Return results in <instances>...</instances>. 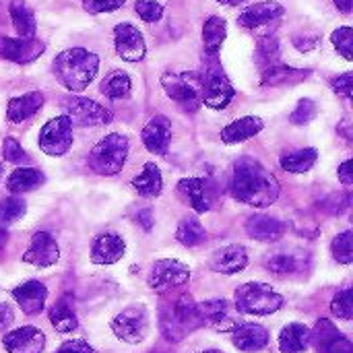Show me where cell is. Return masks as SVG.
<instances>
[{
  "label": "cell",
  "instance_id": "10",
  "mask_svg": "<svg viewBox=\"0 0 353 353\" xmlns=\"http://www.w3.org/2000/svg\"><path fill=\"white\" fill-rule=\"evenodd\" d=\"M39 149L46 155L60 157L72 147V124L66 116H56L48 120L39 130Z\"/></svg>",
  "mask_w": 353,
  "mask_h": 353
},
{
  "label": "cell",
  "instance_id": "56",
  "mask_svg": "<svg viewBox=\"0 0 353 353\" xmlns=\"http://www.w3.org/2000/svg\"><path fill=\"white\" fill-rule=\"evenodd\" d=\"M2 170H4V168H2V163H0V176H2Z\"/></svg>",
  "mask_w": 353,
  "mask_h": 353
},
{
  "label": "cell",
  "instance_id": "39",
  "mask_svg": "<svg viewBox=\"0 0 353 353\" xmlns=\"http://www.w3.org/2000/svg\"><path fill=\"white\" fill-rule=\"evenodd\" d=\"M302 259H298L296 254L292 252H281V254H273L269 261H267V269L275 275H294L302 269Z\"/></svg>",
  "mask_w": 353,
  "mask_h": 353
},
{
  "label": "cell",
  "instance_id": "51",
  "mask_svg": "<svg viewBox=\"0 0 353 353\" xmlns=\"http://www.w3.org/2000/svg\"><path fill=\"white\" fill-rule=\"evenodd\" d=\"M339 180L345 184V186H350L353 184V161L352 159H347V161H343L341 165H339Z\"/></svg>",
  "mask_w": 353,
  "mask_h": 353
},
{
  "label": "cell",
  "instance_id": "43",
  "mask_svg": "<svg viewBox=\"0 0 353 353\" xmlns=\"http://www.w3.org/2000/svg\"><path fill=\"white\" fill-rule=\"evenodd\" d=\"M333 46L337 48V52L345 58V60H353V29L352 27H339L333 31L331 35Z\"/></svg>",
  "mask_w": 353,
  "mask_h": 353
},
{
  "label": "cell",
  "instance_id": "18",
  "mask_svg": "<svg viewBox=\"0 0 353 353\" xmlns=\"http://www.w3.org/2000/svg\"><path fill=\"white\" fill-rule=\"evenodd\" d=\"M178 192L180 196L196 211V213H207L213 207V186L205 178H184L178 182Z\"/></svg>",
  "mask_w": 353,
  "mask_h": 353
},
{
  "label": "cell",
  "instance_id": "54",
  "mask_svg": "<svg viewBox=\"0 0 353 353\" xmlns=\"http://www.w3.org/2000/svg\"><path fill=\"white\" fill-rule=\"evenodd\" d=\"M219 4H228V6H238V4H242V2H246V0H217Z\"/></svg>",
  "mask_w": 353,
  "mask_h": 353
},
{
  "label": "cell",
  "instance_id": "9",
  "mask_svg": "<svg viewBox=\"0 0 353 353\" xmlns=\"http://www.w3.org/2000/svg\"><path fill=\"white\" fill-rule=\"evenodd\" d=\"M112 331L118 339L126 343H141L149 333V314L143 304H134L124 308L114 321Z\"/></svg>",
  "mask_w": 353,
  "mask_h": 353
},
{
  "label": "cell",
  "instance_id": "2",
  "mask_svg": "<svg viewBox=\"0 0 353 353\" xmlns=\"http://www.w3.org/2000/svg\"><path fill=\"white\" fill-rule=\"evenodd\" d=\"M52 70L62 87L68 91H83L99 70V56L85 48H70L54 58Z\"/></svg>",
  "mask_w": 353,
  "mask_h": 353
},
{
  "label": "cell",
  "instance_id": "22",
  "mask_svg": "<svg viewBox=\"0 0 353 353\" xmlns=\"http://www.w3.org/2000/svg\"><path fill=\"white\" fill-rule=\"evenodd\" d=\"M124 250H126V244L118 234H112V232L99 234L91 246V263L93 265H114L124 256Z\"/></svg>",
  "mask_w": 353,
  "mask_h": 353
},
{
  "label": "cell",
  "instance_id": "17",
  "mask_svg": "<svg viewBox=\"0 0 353 353\" xmlns=\"http://www.w3.org/2000/svg\"><path fill=\"white\" fill-rule=\"evenodd\" d=\"M46 50V43L39 39H21V37H0V56L14 64H29L39 58Z\"/></svg>",
  "mask_w": 353,
  "mask_h": 353
},
{
  "label": "cell",
  "instance_id": "50",
  "mask_svg": "<svg viewBox=\"0 0 353 353\" xmlns=\"http://www.w3.org/2000/svg\"><path fill=\"white\" fill-rule=\"evenodd\" d=\"M14 321V314H12V308L8 304H0V333L6 331Z\"/></svg>",
  "mask_w": 353,
  "mask_h": 353
},
{
  "label": "cell",
  "instance_id": "44",
  "mask_svg": "<svg viewBox=\"0 0 353 353\" xmlns=\"http://www.w3.org/2000/svg\"><path fill=\"white\" fill-rule=\"evenodd\" d=\"M331 310L337 319L343 321H352L353 316V290H343L339 292L333 302H331Z\"/></svg>",
  "mask_w": 353,
  "mask_h": 353
},
{
  "label": "cell",
  "instance_id": "52",
  "mask_svg": "<svg viewBox=\"0 0 353 353\" xmlns=\"http://www.w3.org/2000/svg\"><path fill=\"white\" fill-rule=\"evenodd\" d=\"M137 221L143 225V230H145V232H151V230H153V213H151L149 209L141 211V213L137 215Z\"/></svg>",
  "mask_w": 353,
  "mask_h": 353
},
{
  "label": "cell",
  "instance_id": "53",
  "mask_svg": "<svg viewBox=\"0 0 353 353\" xmlns=\"http://www.w3.org/2000/svg\"><path fill=\"white\" fill-rule=\"evenodd\" d=\"M335 2V6L343 12V14H350L353 8V0H333Z\"/></svg>",
  "mask_w": 353,
  "mask_h": 353
},
{
  "label": "cell",
  "instance_id": "6",
  "mask_svg": "<svg viewBox=\"0 0 353 353\" xmlns=\"http://www.w3.org/2000/svg\"><path fill=\"white\" fill-rule=\"evenodd\" d=\"M211 62L205 66V72L201 74V95L203 103L211 110H223L230 105V101L236 97V89L225 77L223 68L217 62V56H209Z\"/></svg>",
  "mask_w": 353,
  "mask_h": 353
},
{
  "label": "cell",
  "instance_id": "30",
  "mask_svg": "<svg viewBox=\"0 0 353 353\" xmlns=\"http://www.w3.org/2000/svg\"><path fill=\"white\" fill-rule=\"evenodd\" d=\"M225 35H228L225 19L213 14V17H209L205 21V25H203V46H205L207 56H217V52L221 50V46L225 41Z\"/></svg>",
  "mask_w": 353,
  "mask_h": 353
},
{
  "label": "cell",
  "instance_id": "5",
  "mask_svg": "<svg viewBox=\"0 0 353 353\" xmlns=\"http://www.w3.org/2000/svg\"><path fill=\"white\" fill-rule=\"evenodd\" d=\"M236 310L252 316H269L283 306V296L267 283H244L236 290Z\"/></svg>",
  "mask_w": 353,
  "mask_h": 353
},
{
  "label": "cell",
  "instance_id": "11",
  "mask_svg": "<svg viewBox=\"0 0 353 353\" xmlns=\"http://www.w3.org/2000/svg\"><path fill=\"white\" fill-rule=\"evenodd\" d=\"M190 281V269L174 259L157 261L149 273V288L157 294H168Z\"/></svg>",
  "mask_w": 353,
  "mask_h": 353
},
{
  "label": "cell",
  "instance_id": "41",
  "mask_svg": "<svg viewBox=\"0 0 353 353\" xmlns=\"http://www.w3.org/2000/svg\"><path fill=\"white\" fill-rule=\"evenodd\" d=\"M25 211H27V205L23 199H14V196L4 199L0 203V225L14 223L17 219H21L25 215Z\"/></svg>",
  "mask_w": 353,
  "mask_h": 353
},
{
  "label": "cell",
  "instance_id": "36",
  "mask_svg": "<svg viewBox=\"0 0 353 353\" xmlns=\"http://www.w3.org/2000/svg\"><path fill=\"white\" fill-rule=\"evenodd\" d=\"M205 228H203V223L194 217V215H190V217H184L180 223H178V230H176V240L180 242V244H184V246H188V248H192V246H199L203 240H205Z\"/></svg>",
  "mask_w": 353,
  "mask_h": 353
},
{
  "label": "cell",
  "instance_id": "34",
  "mask_svg": "<svg viewBox=\"0 0 353 353\" xmlns=\"http://www.w3.org/2000/svg\"><path fill=\"white\" fill-rule=\"evenodd\" d=\"M316 159H319V151L312 149V147H306V149L285 153L281 157V168L285 172H292V174H304L316 163Z\"/></svg>",
  "mask_w": 353,
  "mask_h": 353
},
{
  "label": "cell",
  "instance_id": "27",
  "mask_svg": "<svg viewBox=\"0 0 353 353\" xmlns=\"http://www.w3.org/2000/svg\"><path fill=\"white\" fill-rule=\"evenodd\" d=\"M263 126H265V122H263L259 116H244V118H238V120L230 122V124L221 130V141L228 143V145L248 141V139L256 137V134L263 130Z\"/></svg>",
  "mask_w": 353,
  "mask_h": 353
},
{
  "label": "cell",
  "instance_id": "38",
  "mask_svg": "<svg viewBox=\"0 0 353 353\" xmlns=\"http://www.w3.org/2000/svg\"><path fill=\"white\" fill-rule=\"evenodd\" d=\"M256 60L261 64V68H269V66H275L279 64V41L275 35L267 33L259 39L256 43Z\"/></svg>",
  "mask_w": 353,
  "mask_h": 353
},
{
  "label": "cell",
  "instance_id": "31",
  "mask_svg": "<svg viewBox=\"0 0 353 353\" xmlns=\"http://www.w3.org/2000/svg\"><path fill=\"white\" fill-rule=\"evenodd\" d=\"M310 343V329L300 323L288 325L279 335V350L281 353H300L304 352Z\"/></svg>",
  "mask_w": 353,
  "mask_h": 353
},
{
  "label": "cell",
  "instance_id": "40",
  "mask_svg": "<svg viewBox=\"0 0 353 353\" xmlns=\"http://www.w3.org/2000/svg\"><path fill=\"white\" fill-rule=\"evenodd\" d=\"M331 252H333V256H335V261L337 263H341V265H352L353 261V232H341L335 240H333V244H331Z\"/></svg>",
  "mask_w": 353,
  "mask_h": 353
},
{
  "label": "cell",
  "instance_id": "25",
  "mask_svg": "<svg viewBox=\"0 0 353 353\" xmlns=\"http://www.w3.org/2000/svg\"><path fill=\"white\" fill-rule=\"evenodd\" d=\"M43 105V93L39 91H29L25 95L12 97L6 105V118L12 124H21L29 118H33Z\"/></svg>",
  "mask_w": 353,
  "mask_h": 353
},
{
  "label": "cell",
  "instance_id": "29",
  "mask_svg": "<svg viewBox=\"0 0 353 353\" xmlns=\"http://www.w3.org/2000/svg\"><path fill=\"white\" fill-rule=\"evenodd\" d=\"M46 182L43 172H39L37 168H17L8 178H6V188L12 194H23L29 190H35L37 186H41Z\"/></svg>",
  "mask_w": 353,
  "mask_h": 353
},
{
  "label": "cell",
  "instance_id": "45",
  "mask_svg": "<svg viewBox=\"0 0 353 353\" xmlns=\"http://www.w3.org/2000/svg\"><path fill=\"white\" fill-rule=\"evenodd\" d=\"M134 10H137V14L145 23H155L163 14V6L159 2H155V0H137L134 2Z\"/></svg>",
  "mask_w": 353,
  "mask_h": 353
},
{
  "label": "cell",
  "instance_id": "47",
  "mask_svg": "<svg viewBox=\"0 0 353 353\" xmlns=\"http://www.w3.org/2000/svg\"><path fill=\"white\" fill-rule=\"evenodd\" d=\"M124 2L126 0H83V8L91 14H99L118 10L120 6H124Z\"/></svg>",
  "mask_w": 353,
  "mask_h": 353
},
{
  "label": "cell",
  "instance_id": "16",
  "mask_svg": "<svg viewBox=\"0 0 353 353\" xmlns=\"http://www.w3.org/2000/svg\"><path fill=\"white\" fill-rule=\"evenodd\" d=\"M60 259V248L52 234L48 232H35L31 238L29 248L23 254V263L35 265V267H52Z\"/></svg>",
  "mask_w": 353,
  "mask_h": 353
},
{
  "label": "cell",
  "instance_id": "15",
  "mask_svg": "<svg viewBox=\"0 0 353 353\" xmlns=\"http://www.w3.org/2000/svg\"><path fill=\"white\" fill-rule=\"evenodd\" d=\"M114 46L118 56L126 62H139L147 52L143 33L130 23H120L114 27Z\"/></svg>",
  "mask_w": 353,
  "mask_h": 353
},
{
  "label": "cell",
  "instance_id": "33",
  "mask_svg": "<svg viewBox=\"0 0 353 353\" xmlns=\"http://www.w3.org/2000/svg\"><path fill=\"white\" fill-rule=\"evenodd\" d=\"M130 89H132V81L130 77L124 72V70H114L110 72L101 85H99V91L108 97V99H124L130 95Z\"/></svg>",
  "mask_w": 353,
  "mask_h": 353
},
{
  "label": "cell",
  "instance_id": "21",
  "mask_svg": "<svg viewBox=\"0 0 353 353\" xmlns=\"http://www.w3.org/2000/svg\"><path fill=\"white\" fill-rule=\"evenodd\" d=\"M12 298L27 316H35L43 310L48 300V288L41 281H25L12 290Z\"/></svg>",
  "mask_w": 353,
  "mask_h": 353
},
{
  "label": "cell",
  "instance_id": "42",
  "mask_svg": "<svg viewBox=\"0 0 353 353\" xmlns=\"http://www.w3.org/2000/svg\"><path fill=\"white\" fill-rule=\"evenodd\" d=\"M316 114H319V105H316V101H314V99L304 97V99H300V103H298V105H296V110L292 112L290 120H292V124L302 126V124H308L310 120H314V118H316Z\"/></svg>",
  "mask_w": 353,
  "mask_h": 353
},
{
  "label": "cell",
  "instance_id": "46",
  "mask_svg": "<svg viewBox=\"0 0 353 353\" xmlns=\"http://www.w3.org/2000/svg\"><path fill=\"white\" fill-rule=\"evenodd\" d=\"M2 157L8 163H23L27 159V153L21 149V145L14 139L8 137V139L2 141Z\"/></svg>",
  "mask_w": 353,
  "mask_h": 353
},
{
  "label": "cell",
  "instance_id": "37",
  "mask_svg": "<svg viewBox=\"0 0 353 353\" xmlns=\"http://www.w3.org/2000/svg\"><path fill=\"white\" fill-rule=\"evenodd\" d=\"M50 323H52V327L58 333H70V331H74L79 327L77 314H74V310L70 308V304L66 300H60L58 304L52 306V310H50Z\"/></svg>",
  "mask_w": 353,
  "mask_h": 353
},
{
  "label": "cell",
  "instance_id": "13",
  "mask_svg": "<svg viewBox=\"0 0 353 353\" xmlns=\"http://www.w3.org/2000/svg\"><path fill=\"white\" fill-rule=\"evenodd\" d=\"M281 17H283V6L279 2L263 0V2L248 6L246 10H242V14L238 17V25L244 29H250V31H261L271 25H277V21Z\"/></svg>",
  "mask_w": 353,
  "mask_h": 353
},
{
  "label": "cell",
  "instance_id": "8",
  "mask_svg": "<svg viewBox=\"0 0 353 353\" xmlns=\"http://www.w3.org/2000/svg\"><path fill=\"white\" fill-rule=\"evenodd\" d=\"M62 108L72 126H103L112 122V112L87 97H66Z\"/></svg>",
  "mask_w": 353,
  "mask_h": 353
},
{
  "label": "cell",
  "instance_id": "3",
  "mask_svg": "<svg viewBox=\"0 0 353 353\" xmlns=\"http://www.w3.org/2000/svg\"><path fill=\"white\" fill-rule=\"evenodd\" d=\"M159 327L163 337L172 343H178L192 331L201 329L203 321L192 296L182 294L176 300L163 302L159 310Z\"/></svg>",
  "mask_w": 353,
  "mask_h": 353
},
{
  "label": "cell",
  "instance_id": "23",
  "mask_svg": "<svg viewBox=\"0 0 353 353\" xmlns=\"http://www.w3.org/2000/svg\"><path fill=\"white\" fill-rule=\"evenodd\" d=\"M211 271L221 273V275H236L246 269L248 265V252L240 244H232L225 248H219L211 256Z\"/></svg>",
  "mask_w": 353,
  "mask_h": 353
},
{
  "label": "cell",
  "instance_id": "32",
  "mask_svg": "<svg viewBox=\"0 0 353 353\" xmlns=\"http://www.w3.org/2000/svg\"><path fill=\"white\" fill-rule=\"evenodd\" d=\"M132 186L139 190V194L143 196H159L163 190V178L161 172L155 163H145L143 172L132 180Z\"/></svg>",
  "mask_w": 353,
  "mask_h": 353
},
{
  "label": "cell",
  "instance_id": "48",
  "mask_svg": "<svg viewBox=\"0 0 353 353\" xmlns=\"http://www.w3.org/2000/svg\"><path fill=\"white\" fill-rule=\"evenodd\" d=\"M333 89L337 95L345 97V99H352V89H353V74L352 72H345L337 79H333Z\"/></svg>",
  "mask_w": 353,
  "mask_h": 353
},
{
  "label": "cell",
  "instance_id": "20",
  "mask_svg": "<svg viewBox=\"0 0 353 353\" xmlns=\"http://www.w3.org/2000/svg\"><path fill=\"white\" fill-rule=\"evenodd\" d=\"M141 139L147 151L155 155H165L170 149V141H172V122L165 116H153L145 124Z\"/></svg>",
  "mask_w": 353,
  "mask_h": 353
},
{
  "label": "cell",
  "instance_id": "26",
  "mask_svg": "<svg viewBox=\"0 0 353 353\" xmlns=\"http://www.w3.org/2000/svg\"><path fill=\"white\" fill-rule=\"evenodd\" d=\"M244 228L252 240H261V242H275L288 230V225L283 221H279L271 215H252Z\"/></svg>",
  "mask_w": 353,
  "mask_h": 353
},
{
  "label": "cell",
  "instance_id": "19",
  "mask_svg": "<svg viewBox=\"0 0 353 353\" xmlns=\"http://www.w3.org/2000/svg\"><path fill=\"white\" fill-rule=\"evenodd\" d=\"M2 345L8 353H41L46 345V335L35 327H21L8 331L2 337Z\"/></svg>",
  "mask_w": 353,
  "mask_h": 353
},
{
  "label": "cell",
  "instance_id": "24",
  "mask_svg": "<svg viewBox=\"0 0 353 353\" xmlns=\"http://www.w3.org/2000/svg\"><path fill=\"white\" fill-rule=\"evenodd\" d=\"M234 345L240 352L254 353L269 345V331L254 323H244L234 329Z\"/></svg>",
  "mask_w": 353,
  "mask_h": 353
},
{
  "label": "cell",
  "instance_id": "55",
  "mask_svg": "<svg viewBox=\"0 0 353 353\" xmlns=\"http://www.w3.org/2000/svg\"><path fill=\"white\" fill-rule=\"evenodd\" d=\"M201 353H223V352H217V350H209V352H201Z\"/></svg>",
  "mask_w": 353,
  "mask_h": 353
},
{
  "label": "cell",
  "instance_id": "12",
  "mask_svg": "<svg viewBox=\"0 0 353 353\" xmlns=\"http://www.w3.org/2000/svg\"><path fill=\"white\" fill-rule=\"evenodd\" d=\"M310 341L319 353H353L352 341L327 319H321L310 331Z\"/></svg>",
  "mask_w": 353,
  "mask_h": 353
},
{
  "label": "cell",
  "instance_id": "35",
  "mask_svg": "<svg viewBox=\"0 0 353 353\" xmlns=\"http://www.w3.org/2000/svg\"><path fill=\"white\" fill-rule=\"evenodd\" d=\"M308 77V70H298L285 64H275L263 70V85H283V83H298Z\"/></svg>",
  "mask_w": 353,
  "mask_h": 353
},
{
  "label": "cell",
  "instance_id": "4",
  "mask_svg": "<svg viewBox=\"0 0 353 353\" xmlns=\"http://www.w3.org/2000/svg\"><path fill=\"white\" fill-rule=\"evenodd\" d=\"M130 143L120 132H110L103 137L89 153V168L99 176H114L118 174L128 157Z\"/></svg>",
  "mask_w": 353,
  "mask_h": 353
},
{
  "label": "cell",
  "instance_id": "1",
  "mask_svg": "<svg viewBox=\"0 0 353 353\" xmlns=\"http://www.w3.org/2000/svg\"><path fill=\"white\" fill-rule=\"evenodd\" d=\"M232 194L244 205L265 209L277 201L279 182L261 161L252 157H242L234 165Z\"/></svg>",
  "mask_w": 353,
  "mask_h": 353
},
{
  "label": "cell",
  "instance_id": "7",
  "mask_svg": "<svg viewBox=\"0 0 353 353\" xmlns=\"http://www.w3.org/2000/svg\"><path fill=\"white\" fill-rule=\"evenodd\" d=\"M165 95L176 101L184 112H196L203 103L201 74L199 72H165L161 77Z\"/></svg>",
  "mask_w": 353,
  "mask_h": 353
},
{
  "label": "cell",
  "instance_id": "28",
  "mask_svg": "<svg viewBox=\"0 0 353 353\" xmlns=\"http://www.w3.org/2000/svg\"><path fill=\"white\" fill-rule=\"evenodd\" d=\"M8 14H10L12 27H14V31L19 33L21 39H33V37H35V29H37L35 14H33V10L27 6L25 0H10V4H8Z\"/></svg>",
  "mask_w": 353,
  "mask_h": 353
},
{
  "label": "cell",
  "instance_id": "14",
  "mask_svg": "<svg viewBox=\"0 0 353 353\" xmlns=\"http://www.w3.org/2000/svg\"><path fill=\"white\" fill-rule=\"evenodd\" d=\"M196 308H199L203 325L211 327L213 331L228 333V331H234L238 327V321H236V314L232 310V304L228 300H223V298L207 300L203 304H196Z\"/></svg>",
  "mask_w": 353,
  "mask_h": 353
},
{
  "label": "cell",
  "instance_id": "49",
  "mask_svg": "<svg viewBox=\"0 0 353 353\" xmlns=\"http://www.w3.org/2000/svg\"><path fill=\"white\" fill-rule=\"evenodd\" d=\"M56 353H93V347L83 339H72V341L62 343Z\"/></svg>",
  "mask_w": 353,
  "mask_h": 353
}]
</instances>
